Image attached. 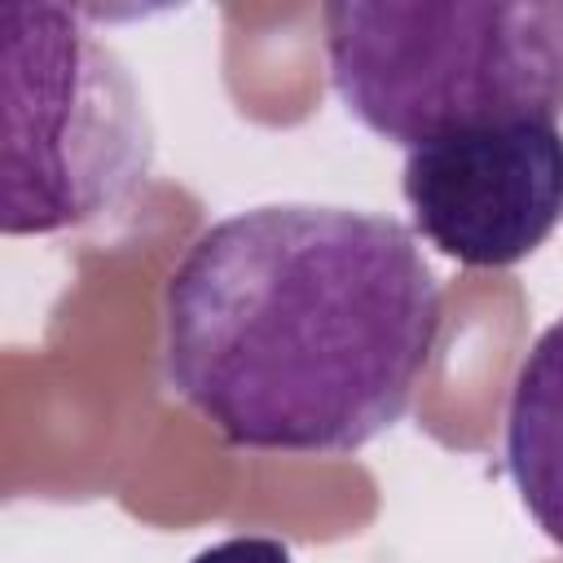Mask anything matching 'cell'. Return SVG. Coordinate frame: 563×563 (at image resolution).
I'll return each mask as SVG.
<instances>
[{
	"mask_svg": "<svg viewBox=\"0 0 563 563\" xmlns=\"http://www.w3.org/2000/svg\"><path fill=\"white\" fill-rule=\"evenodd\" d=\"M506 471L537 528L563 550V317L519 361L506 409Z\"/></svg>",
	"mask_w": 563,
	"mask_h": 563,
	"instance_id": "obj_5",
	"label": "cell"
},
{
	"mask_svg": "<svg viewBox=\"0 0 563 563\" xmlns=\"http://www.w3.org/2000/svg\"><path fill=\"white\" fill-rule=\"evenodd\" d=\"M321 26L339 101L391 145L563 119V0H334Z\"/></svg>",
	"mask_w": 563,
	"mask_h": 563,
	"instance_id": "obj_2",
	"label": "cell"
},
{
	"mask_svg": "<svg viewBox=\"0 0 563 563\" xmlns=\"http://www.w3.org/2000/svg\"><path fill=\"white\" fill-rule=\"evenodd\" d=\"M0 66L9 238L88 224L141 189L154 163L141 88L79 9L4 4Z\"/></svg>",
	"mask_w": 563,
	"mask_h": 563,
	"instance_id": "obj_3",
	"label": "cell"
},
{
	"mask_svg": "<svg viewBox=\"0 0 563 563\" xmlns=\"http://www.w3.org/2000/svg\"><path fill=\"white\" fill-rule=\"evenodd\" d=\"M444 330L413 233L273 202L216 220L163 286V369L224 444L356 453L396 427Z\"/></svg>",
	"mask_w": 563,
	"mask_h": 563,
	"instance_id": "obj_1",
	"label": "cell"
},
{
	"mask_svg": "<svg viewBox=\"0 0 563 563\" xmlns=\"http://www.w3.org/2000/svg\"><path fill=\"white\" fill-rule=\"evenodd\" d=\"M413 229L466 268H510L563 224L559 123H501L409 150Z\"/></svg>",
	"mask_w": 563,
	"mask_h": 563,
	"instance_id": "obj_4",
	"label": "cell"
},
{
	"mask_svg": "<svg viewBox=\"0 0 563 563\" xmlns=\"http://www.w3.org/2000/svg\"><path fill=\"white\" fill-rule=\"evenodd\" d=\"M189 563H295V559H290L286 541L260 537V532H242V537H224V541L207 545Z\"/></svg>",
	"mask_w": 563,
	"mask_h": 563,
	"instance_id": "obj_6",
	"label": "cell"
}]
</instances>
